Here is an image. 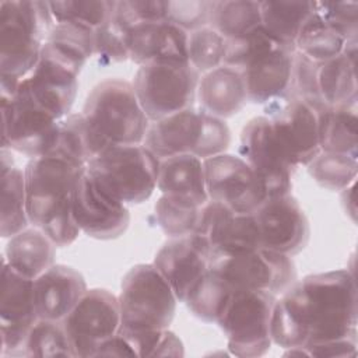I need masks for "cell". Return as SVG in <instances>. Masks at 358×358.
<instances>
[{"label":"cell","mask_w":358,"mask_h":358,"mask_svg":"<svg viewBox=\"0 0 358 358\" xmlns=\"http://www.w3.org/2000/svg\"><path fill=\"white\" fill-rule=\"evenodd\" d=\"M358 308L355 277L331 270L296 280L275 299L271 341L287 350L309 344L357 340Z\"/></svg>","instance_id":"1"},{"label":"cell","mask_w":358,"mask_h":358,"mask_svg":"<svg viewBox=\"0 0 358 358\" xmlns=\"http://www.w3.org/2000/svg\"><path fill=\"white\" fill-rule=\"evenodd\" d=\"M85 168L56 155H43L31 158L24 169L29 225L41 229L59 248L71 245L81 232L71 201Z\"/></svg>","instance_id":"2"},{"label":"cell","mask_w":358,"mask_h":358,"mask_svg":"<svg viewBox=\"0 0 358 358\" xmlns=\"http://www.w3.org/2000/svg\"><path fill=\"white\" fill-rule=\"evenodd\" d=\"M53 25L48 1H0V80L20 81L35 67Z\"/></svg>","instance_id":"3"},{"label":"cell","mask_w":358,"mask_h":358,"mask_svg":"<svg viewBox=\"0 0 358 358\" xmlns=\"http://www.w3.org/2000/svg\"><path fill=\"white\" fill-rule=\"evenodd\" d=\"M143 144L159 161L182 154L204 161L228 150L231 130L225 120L193 106L151 122Z\"/></svg>","instance_id":"4"},{"label":"cell","mask_w":358,"mask_h":358,"mask_svg":"<svg viewBox=\"0 0 358 358\" xmlns=\"http://www.w3.org/2000/svg\"><path fill=\"white\" fill-rule=\"evenodd\" d=\"M120 329L147 331L168 329L176 312L178 298L154 264H136L123 277L117 296Z\"/></svg>","instance_id":"5"},{"label":"cell","mask_w":358,"mask_h":358,"mask_svg":"<svg viewBox=\"0 0 358 358\" xmlns=\"http://www.w3.org/2000/svg\"><path fill=\"white\" fill-rule=\"evenodd\" d=\"M83 113L112 145L143 144L151 123L133 84L120 78L96 84L85 99Z\"/></svg>","instance_id":"6"},{"label":"cell","mask_w":358,"mask_h":358,"mask_svg":"<svg viewBox=\"0 0 358 358\" xmlns=\"http://www.w3.org/2000/svg\"><path fill=\"white\" fill-rule=\"evenodd\" d=\"M87 171L124 204H140L158 185L159 159L144 144L110 145Z\"/></svg>","instance_id":"7"},{"label":"cell","mask_w":358,"mask_h":358,"mask_svg":"<svg viewBox=\"0 0 358 358\" xmlns=\"http://www.w3.org/2000/svg\"><path fill=\"white\" fill-rule=\"evenodd\" d=\"M277 296L259 289H234L217 324L228 350L241 358L264 355L271 347V315Z\"/></svg>","instance_id":"8"},{"label":"cell","mask_w":358,"mask_h":358,"mask_svg":"<svg viewBox=\"0 0 358 358\" xmlns=\"http://www.w3.org/2000/svg\"><path fill=\"white\" fill-rule=\"evenodd\" d=\"M200 73L190 63H147L138 66L133 88L150 122L193 108Z\"/></svg>","instance_id":"9"},{"label":"cell","mask_w":358,"mask_h":358,"mask_svg":"<svg viewBox=\"0 0 358 358\" xmlns=\"http://www.w3.org/2000/svg\"><path fill=\"white\" fill-rule=\"evenodd\" d=\"M0 95L1 148L14 150L29 158L48 155L56 144L60 120L42 109L20 83L14 91Z\"/></svg>","instance_id":"10"},{"label":"cell","mask_w":358,"mask_h":358,"mask_svg":"<svg viewBox=\"0 0 358 358\" xmlns=\"http://www.w3.org/2000/svg\"><path fill=\"white\" fill-rule=\"evenodd\" d=\"M327 106L322 101L282 96L266 105L275 137L295 165H308L320 152V123Z\"/></svg>","instance_id":"11"},{"label":"cell","mask_w":358,"mask_h":358,"mask_svg":"<svg viewBox=\"0 0 358 358\" xmlns=\"http://www.w3.org/2000/svg\"><path fill=\"white\" fill-rule=\"evenodd\" d=\"M210 268L232 289H259L275 296L284 294L296 281V268L291 256L263 248L214 257Z\"/></svg>","instance_id":"12"},{"label":"cell","mask_w":358,"mask_h":358,"mask_svg":"<svg viewBox=\"0 0 358 358\" xmlns=\"http://www.w3.org/2000/svg\"><path fill=\"white\" fill-rule=\"evenodd\" d=\"M83 66L45 42L35 67L20 80L27 94L55 119L70 113Z\"/></svg>","instance_id":"13"},{"label":"cell","mask_w":358,"mask_h":358,"mask_svg":"<svg viewBox=\"0 0 358 358\" xmlns=\"http://www.w3.org/2000/svg\"><path fill=\"white\" fill-rule=\"evenodd\" d=\"M62 323L74 358L95 357L99 345L120 329L117 296L103 288L87 289Z\"/></svg>","instance_id":"14"},{"label":"cell","mask_w":358,"mask_h":358,"mask_svg":"<svg viewBox=\"0 0 358 358\" xmlns=\"http://www.w3.org/2000/svg\"><path fill=\"white\" fill-rule=\"evenodd\" d=\"M203 162L208 199L235 214H255L268 199L260 176L239 155L224 152Z\"/></svg>","instance_id":"15"},{"label":"cell","mask_w":358,"mask_h":358,"mask_svg":"<svg viewBox=\"0 0 358 358\" xmlns=\"http://www.w3.org/2000/svg\"><path fill=\"white\" fill-rule=\"evenodd\" d=\"M239 157L263 180L268 197L291 193L295 165L289 161L268 117L256 116L241 130Z\"/></svg>","instance_id":"16"},{"label":"cell","mask_w":358,"mask_h":358,"mask_svg":"<svg viewBox=\"0 0 358 358\" xmlns=\"http://www.w3.org/2000/svg\"><path fill=\"white\" fill-rule=\"evenodd\" d=\"M71 210L80 231L99 241L122 236L130 224L127 204L110 193L87 168L76 183Z\"/></svg>","instance_id":"17"},{"label":"cell","mask_w":358,"mask_h":358,"mask_svg":"<svg viewBox=\"0 0 358 358\" xmlns=\"http://www.w3.org/2000/svg\"><path fill=\"white\" fill-rule=\"evenodd\" d=\"M38 319L34 280L14 270L3 257L0 295V354L22 355L25 340Z\"/></svg>","instance_id":"18"},{"label":"cell","mask_w":358,"mask_h":358,"mask_svg":"<svg viewBox=\"0 0 358 358\" xmlns=\"http://www.w3.org/2000/svg\"><path fill=\"white\" fill-rule=\"evenodd\" d=\"M253 215L259 228L260 248L292 257L308 245L309 221L291 193L268 197Z\"/></svg>","instance_id":"19"},{"label":"cell","mask_w":358,"mask_h":358,"mask_svg":"<svg viewBox=\"0 0 358 358\" xmlns=\"http://www.w3.org/2000/svg\"><path fill=\"white\" fill-rule=\"evenodd\" d=\"M211 248L197 235L171 238L154 257V266L172 287L179 302H185L192 287L208 271Z\"/></svg>","instance_id":"20"},{"label":"cell","mask_w":358,"mask_h":358,"mask_svg":"<svg viewBox=\"0 0 358 358\" xmlns=\"http://www.w3.org/2000/svg\"><path fill=\"white\" fill-rule=\"evenodd\" d=\"M124 31L129 60L147 63H189V32L168 21L134 24Z\"/></svg>","instance_id":"21"},{"label":"cell","mask_w":358,"mask_h":358,"mask_svg":"<svg viewBox=\"0 0 358 358\" xmlns=\"http://www.w3.org/2000/svg\"><path fill=\"white\" fill-rule=\"evenodd\" d=\"M87 289L80 271L66 264H53L34 280L38 317L63 320Z\"/></svg>","instance_id":"22"},{"label":"cell","mask_w":358,"mask_h":358,"mask_svg":"<svg viewBox=\"0 0 358 358\" xmlns=\"http://www.w3.org/2000/svg\"><path fill=\"white\" fill-rule=\"evenodd\" d=\"M294 52L277 48L241 71L249 102L267 105L288 95Z\"/></svg>","instance_id":"23"},{"label":"cell","mask_w":358,"mask_h":358,"mask_svg":"<svg viewBox=\"0 0 358 358\" xmlns=\"http://www.w3.org/2000/svg\"><path fill=\"white\" fill-rule=\"evenodd\" d=\"M200 108L218 119H228L239 113L248 102L246 88L241 71L220 66L206 73L197 87Z\"/></svg>","instance_id":"24"},{"label":"cell","mask_w":358,"mask_h":358,"mask_svg":"<svg viewBox=\"0 0 358 358\" xmlns=\"http://www.w3.org/2000/svg\"><path fill=\"white\" fill-rule=\"evenodd\" d=\"M357 39L348 41L341 55L317 63V91L329 106H357Z\"/></svg>","instance_id":"25"},{"label":"cell","mask_w":358,"mask_h":358,"mask_svg":"<svg viewBox=\"0 0 358 358\" xmlns=\"http://www.w3.org/2000/svg\"><path fill=\"white\" fill-rule=\"evenodd\" d=\"M110 145L83 112L69 113L60 120L56 144L48 155H56L78 166H87L90 161Z\"/></svg>","instance_id":"26"},{"label":"cell","mask_w":358,"mask_h":358,"mask_svg":"<svg viewBox=\"0 0 358 358\" xmlns=\"http://www.w3.org/2000/svg\"><path fill=\"white\" fill-rule=\"evenodd\" d=\"M157 187L162 194L192 201L199 207L210 200L206 189L204 162L190 154L161 159Z\"/></svg>","instance_id":"27"},{"label":"cell","mask_w":358,"mask_h":358,"mask_svg":"<svg viewBox=\"0 0 358 358\" xmlns=\"http://www.w3.org/2000/svg\"><path fill=\"white\" fill-rule=\"evenodd\" d=\"M1 217L0 235L1 238H11L24 231L29 225L27 214V192L25 173L14 165L11 152L1 148Z\"/></svg>","instance_id":"28"},{"label":"cell","mask_w":358,"mask_h":358,"mask_svg":"<svg viewBox=\"0 0 358 358\" xmlns=\"http://www.w3.org/2000/svg\"><path fill=\"white\" fill-rule=\"evenodd\" d=\"M56 248L41 229L25 228L8 238L4 259L14 270L35 280L55 264Z\"/></svg>","instance_id":"29"},{"label":"cell","mask_w":358,"mask_h":358,"mask_svg":"<svg viewBox=\"0 0 358 358\" xmlns=\"http://www.w3.org/2000/svg\"><path fill=\"white\" fill-rule=\"evenodd\" d=\"M313 11L315 1H260L262 27L288 50H295L298 32Z\"/></svg>","instance_id":"30"},{"label":"cell","mask_w":358,"mask_h":358,"mask_svg":"<svg viewBox=\"0 0 358 358\" xmlns=\"http://www.w3.org/2000/svg\"><path fill=\"white\" fill-rule=\"evenodd\" d=\"M357 123V106H327L320 123V151L358 157Z\"/></svg>","instance_id":"31"},{"label":"cell","mask_w":358,"mask_h":358,"mask_svg":"<svg viewBox=\"0 0 358 358\" xmlns=\"http://www.w3.org/2000/svg\"><path fill=\"white\" fill-rule=\"evenodd\" d=\"M262 25L260 1L221 0L211 1L208 27L225 39L242 36Z\"/></svg>","instance_id":"32"},{"label":"cell","mask_w":358,"mask_h":358,"mask_svg":"<svg viewBox=\"0 0 358 358\" xmlns=\"http://www.w3.org/2000/svg\"><path fill=\"white\" fill-rule=\"evenodd\" d=\"M347 42L315 10L298 32L295 50L316 63H322L341 55Z\"/></svg>","instance_id":"33"},{"label":"cell","mask_w":358,"mask_h":358,"mask_svg":"<svg viewBox=\"0 0 358 358\" xmlns=\"http://www.w3.org/2000/svg\"><path fill=\"white\" fill-rule=\"evenodd\" d=\"M232 288L211 268L192 287L185 303L189 310L203 322L217 323L231 294Z\"/></svg>","instance_id":"34"},{"label":"cell","mask_w":358,"mask_h":358,"mask_svg":"<svg viewBox=\"0 0 358 358\" xmlns=\"http://www.w3.org/2000/svg\"><path fill=\"white\" fill-rule=\"evenodd\" d=\"M260 248L259 228L253 214H234L211 246V259L248 253Z\"/></svg>","instance_id":"35"},{"label":"cell","mask_w":358,"mask_h":358,"mask_svg":"<svg viewBox=\"0 0 358 358\" xmlns=\"http://www.w3.org/2000/svg\"><path fill=\"white\" fill-rule=\"evenodd\" d=\"M308 172L322 187L343 190L357 179L358 157L320 151L308 164Z\"/></svg>","instance_id":"36"},{"label":"cell","mask_w":358,"mask_h":358,"mask_svg":"<svg viewBox=\"0 0 358 358\" xmlns=\"http://www.w3.org/2000/svg\"><path fill=\"white\" fill-rule=\"evenodd\" d=\"M22 355L39 358H74L62 320L38 319L25 340Z\"/></svg>","instance_id":"37"},{"label":"cell","mask_w":358,"mask_h":358,"mask_svg":"<svg viewBox=\"0 0 358 358\" xmlns=\"http://www.w3.org/2000/svg\"><path fill=\"white\" fill-rule=\"evenodd\" d=\"M277 48L281 46L260 25L242 36L225 39L224 66L242 71Z\"/></svg>","instance_id":"38"},{"label":"cell","mask_w":358,"mask_h":358,"mask_svg":"<svg viewBox=\"0 0 358 358\" xmlns=\"http://www.w3.org/2000/svg\"><path fill=\"white\" fill-rule=\"evenodd\" d=\"M155 218L159 228L169 238L190 235L194 232L200 207L192 201L162 194L155 203Z\"/></svg>","instance_id":"39"},{"label":"cell","mask_w":358,"mask_h":358,"mask_svg":"<svg viewBox=\"0 0 358 358\" xmlns=\"http://www.w3.org/2000/svg\"><path fill=\"white\" fill-rule=\"evenodd\" d=\"M95 29L77 22H55L46 42L84 67L94 56Z\"/></svg>","instance_id":"40"},{"label":"cell","mask_w":358,"mask_h":358,"mask_svg":"<svg viewBox=\"0 0 358 358\" xmlns=\"http://www.w3.org/2000/svg\"><path fill=\"white\" fill-rule=\"evenodd\" d=\"M55 22H77L98 28L110 20L115 1L109 0H66L48 1Z\"/></svg>","instance_id":"41"},{"label":"cell","mask_w":358,"mask_h":358,"mask_svg":"<svg viewBox=\"0 0 358 358\" xmlns=\"http://www.w3.org/2000/svg\"><path fill=\"white\" fill-rule=\"evenodd\" d=\"M225 38L211 27H203L189 32V63L201 74L224 64Z\"/></svg>","instance_id":"42"},{"label":"cell","mask_w":358,"mask_h":358,"mask_svg":"<svg viewBox=\"0 0 358 358\" xmlns=\"http://www.w3.org/2000/svg\"><path fill=\"white\" fill-rule=\"evenodd\" d=\"M122 331L133 350L134 357H182V340L171 330H147V331Z\"/></svg>","instance_id":"43"},{"label":"cell","mask_w":358,"mask_h":358,"mask_svg":"<svg viewBox=\"0 0 358 358\" xmlns=\"http://www.w3.org/2000/svg\"><path fill=\"white\" fill-rule=\"evenodd\" d=\"M112 20L122 29H126L140 22L165 21V1H161V0L115 1Z\"/></svg>","instance_id":"44"},{"label":"cell","mask_w":358,"mask_h":358,"mask_svg":"<svg viewBox=\"0 0 358 358\" xmlns=\"http://www.w3.org/2000/svg\"><path fill=\"white\" fill-rule=\"evenodd\" d=\"M315 10L345 41L357 39L358 3L357 1H315Z\"/></svg>","instance_id":"45"},{"label":"cell","mask_w":358,"mask_h":358,"mask_svg":"<svg viewBox=\"0 0 358 358\" xmlns=\"http://www.w3.org/2000/svg\"><path fill=\"white\" fill-rule=\"evenodd\" d=\"M94 55L105 64L129 60L124 31L112 20V17L109 21L95 28Z\"/></svg>","instance_id":"46"},{"label":"cell","mask_w":358,"mask_h":358,"mask_svg":"<svg viewBox=\"0 0 358 358\" xmlns=\"http://www.w3.org/2000/svg\"><path fill=\"white\" fill-rule=\"evenodd\" d=\"M210 11L211 1L206 0L165 1V21L178 25L186 32L207 27Z\"/></svg>","instance_id":"47"},{"label":"cell","mask_w":358,"mask_h":358,"mask_svg":"<svg viewBox=\"0 0 358 358\" xmlns=\"http://www.w3.org/2000/svg\"><path fill=\"white\" fill-rule=\"evenodd\" d=\"M288 95L309 101H320L317 91V63L298 50L294 52L291 87Z\"/></svg>","instance_id":"48"},{"label":"cell","mask_w":358,"mask_h":358,"mask_svg":"<svg viewBox=\"0 0 358 358\" xmlns=\"http://www.w3.org/2000/svg\"><path fill=\"white\" fill-rule=\"evenodd\" d=\"M308 357H355L357 340H336L303 347Z\"/></svg>","instance_id":"49"}]
</instances>
